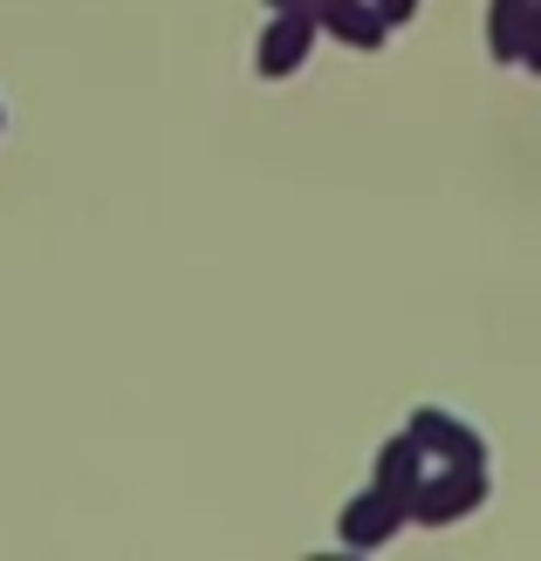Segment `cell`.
Here are the masks:
<instances>
[{
	"instance_id": "3",
	"label": "cell",
	"mask_w": 541,
	"mask_h": 561,
	"mask_svg": "<svg viewBox=\"0 0 541 561\" xmlns=\"http://www.w3.org/2000/svg\"><path fill=\"white\" fill-rule=\"evenodd\" d=\"M412 445H418V453L425 459H452V466H480V438L460 425V417H446V411H418L412 417Z\"/></svg>"
},
{
	"instance_id": "8",
	"label": "cell",
	"mask_w": 541,
	"mask_h": 561,
	"mask_svg": "<svg viewBox=\"0 0 541 561\" xmlns=\"http://www.w3.org/2000/svg\"><path fill=\"white\" fill-rule=\"evenodd\" d=\"M268 8H274V14H316L323 0H268Z\"/></svg>"
},
{
	"instance_id": "5",
	"label": "cell",
	"mask_w": 541,
	"mask_h": 561,
	"mask_svg": "<svg viewBox=\"0 0 541 561\" xmlns=\"http://www.w3.org/2000/svg\"><path fill=\"white\" fill-rule=\"evenodd\" d=\"M316 27H329V35L350 42V48H377L391 21L377 14V0H323V8H316Z\"/></svg>"
},
{
	"instance_id": "6",
	"label": "cell",
	"mask_w": 541,
	"mask_h": 561,
	"mask_svg": "<svg viewBox=\"0 0 541 561\" xmlns=\"http://www.w3.org/2000/svg\"><path fill=\"white\" fill-rule=\"evenodd\" d=\"M418 472H425V453L412 445V432H405V438H391V445H384V472H377V486L397 493V500H412V480H418Z\"/></svg>"
},
{
	"instance_id": "2",
	"label": "cell",
	"mask_w": 541,
	"mask_h": 561,
	"mask_svg": "<svg viewBox=\"0 0 541 561\" xmlns=\"http://www.w3.org/2000/svg\"><path fill=\"white\" fill-rule=\"evenodd\" d=\"M308 42H316V14H274L261 48H253V62H261V76H295Z\"/></svg>"
},
{
	"instance_id": "4",
	"label": "cell",
	"mask_w": 541,
	"mask_h": 561,
	"mask_svg": "<svg viewBox=\"0 0 541 561\" xmlns=\"http://www.w3.org/2000/svg\"><path fill=\"white\" fill-rule=\"evenodd\" d=\"M397 520H405V500L384 493V486H370L357 507L343 514V541H350V548H377V541L397 535Z\"/></svg>"
},
{
	"instance_id": "1",
	"label": "cell",
	"mask_w": 541,
	"mask_h": 561,
	"mask_svg": "<svg viewBox=\"0 0 541 561\" xmlns=\"http://www.w3.org/2000/svg\"><path fill=\"white\" fill-rule=\"evenodd\" d=\"M487 493V480H480V466H452V459H439L432 466V480L425 486H412V500L405 507L418 514V520H460L473 500Z\"/></svg>"
},
{
	"instance_id": "7",
	"label": "cell",
	"mask_w": 541,
	"mask_h": 561,
	"mask_svg": "<svg viewBox=\"0 0 541 561\" xmlns=\"http://www.w3.org/2000/svg\"><path fill=\"white\" fill-rule=\"evenodd\" d=\"M521 21H528V0H500L494 8V48L500 55H521Z\"/></svg>"
}]
</instances>
